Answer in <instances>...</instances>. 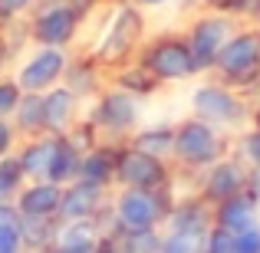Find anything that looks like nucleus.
<instances>
[{"label":"nucleus","instance_id":"nucleus-1","mask_svg":"<svg viewBox=\"0 0 260 253\" xmlns=\"http://www.w3.org/2000/svg\"><path fill=\"white\" fill-rule=\"evenodd\" d=\"M191 115H198L208 125L221 128L224 135L247 132V125H254V105L244 99L241 89L221 83V79L201 83L191 92Z\"/></svg>","mask_w":260,"mask_h":253},{"label":"nucleus","instance_id":"nucleus-2","mask_svg":"<svg viewBox=\"0 0 260 253\" xmlns=\"http://www.w3.org/2000/svg\"><path fill=\"white\" fill-rule=\"evenodd\" d=\"M175 204V194H172V184L165 188H155V191H145V188H119L109 201L112 207V224L125 234H135V230H152V227H161Z\"/></svg>","mask_w":260,"mask_h":253},{"label":"nucleus","instance_id":"nucleus-3","mask_svg":"<svg viewBox=\"0 0 260 253\" xmlns=\"http://www.w3.org/2000/svg\"><path fill=\"white\" fill-rule=\"evenodd\" d=\"M139 119H142V102L119 86L102 89L92 99L89 115H86V122L95 128V135L102 141H112V145L132 138L135 128H139Z\"/></svg>","mask_w":260,"mask_h":253},{"label":"nucleus","instance_id":"nucleus-4","mask_svg":"<svg viewBox=\"0 0 260 253\" xmlns=\"http://www.w3.org/2000/svg\"><path fill=\"white\" fill-rule=\"evenodd\" d=\"M228 155V135L221 128L208 125L198 115H188L175 125V155L172 161H178L184 171H204L214 161H221Z\"/></svg>","mask_w":260,"mask_h":253},{"label":"nucleus","instance_id":"nucleus-5","mask_svg":"<svg viewBox=\"0 0 260 253\" xmlns=\"http://www.w3.org/2000/svg\"><path fill=\"white\" fill-rule=\"evenodd\" d=\"M142 33H145V20L135 7H119L112 13V20L106 23L99 43L92 46V56L99 59L102 69H119L139 53Z\"/></svg>","mask_w":260,"mask_h":253},{"label":"nucleus","instance_id":"nucleus-6","mask_svg":"<svg viewBox=\"0 0 260 253\" xmlns=\"http://www.w3.org/2000/svg\"><path fill=\"white\" fill-rule=\"evenodd\" d=\"M214 73L221 83L234 89H254L260 83V26L254 30H237L234 37L224 43L221 56L214 63Z\"/></svg>","mask_w":260,"mask_h":253},{"label":"nucleus","instance_id":"nucleus-7","mask_svg":"<svg viewBox=\"0 0 260 253\" xmlns=\"http://www.w3.org/2000/svg\"><path fill=\"white\" fill-rule=\"evenodd\" d=\"M139 63L145 66L158 83H188V79H194L198 73H201L184 37H158V40H152L148 46L139 50Z\"/></svg>","mask_w":260,"mask_h":253},{"label":"nucleus","instance_id":"nucleus-8","mask_svg":"<svg viewBox=\"0 0 260 253\" xmlns=\"http://www.w3.org/2000/svg\"><path fill=\"white\" fill-rule=\"evenodd\" d=\"M79 13L73 10L66 0H43L33 7L30 20H26V37L37 46H63L70 50V43L79 33Z\"/></svg>","mask_w":260,"mask_h":253},{"label":"nucleus","instance_id":"nucleus-9","mask_svg":"<svg viewBox=\"0 0 260 253\" xmlns=\"http://www.w3.org/2000/svg\"><path fill=\"white\" fill-rule=\"evenodd\" d=\"M237 30H241L237 20L228 17V13H204V17H198L194 23H191V30L184 33V40H188V46H191V56H194L198 69H201V73L214 69V63H217V56H221L224 43H228Z\"/></svg>","mask_w":260,"mask_h":253},{"label":"nucleus","instance_id":"nucleus-10","mask_svg":"<svg viewBox=\"0 0 260 253\" xmlns=\"http://www.w3.org/2000/svg\"><path fill=\"white\" fill-rule=\"evenodd\" d=\"M172 184V174H168V161L155 158V155L142 152L135 145H119V155H115V188H165Z\"/></svg>","mask_w":260,"mask_h":253},{"label":"nucleus","instance_id":"nucleus-11","mask_svg":"<svg viewBox=\"0 0 260 253\" xmlns=\"http://www.w3.org/2000/svg\"><path fill=\"white\" fill-rule=\"evenodd\" d=\"M66 66H70V50H63V46H37L33 53L23 56L13 79L20 83L23 92H46V89L63 83Z\"/></svg>","mask_w":260,"mask_h":253},{"label":"nucleus","instance_id":"nucleus-12","mask_svg":"<svg viewBox=\"0 0 260 253\" xmlns=\"http://www.w3.org/2000/svg\"><path fill=\"white\" fill-rule=\"evenodd\" d=\"M112 194L109 188L89 181H73L63 188V201H59V221H99V227L106 230L112 224V207H109Z\"/></svg>","mask_w":260,"mask_h":253},{"label":"nucleus","instance_id":"nucleus-13","mask_svg":"<svg viewBox=\"0 0 260 253\" xmlns=\"http://www.w3.org/2000/svg\"><path fill=\"white\" fill-rule=\"evenodd\" d=\"M247 177H250V168L241 155H224L221 161H214L211 168L201 171L198 194L208 204H221L234 194H244L247 191Z\"/></svg>","mask_w":260,"mask_h":253},{"label":"nucleus","instance_id":"nucleus-14","mask_svg":"<svg viewBox=\"0 0 260 253\" xmlns=\"http://www.w3.org/2000/svg\"><path fill=\"white\" fill-rule=\"evenodd\" d=\"M214 227V204H208L201 194L175 197L161 230H184V234H208Z\"/></svg>","mask_w":260,"mask_h":253},{"label":"nucleus","instance_id":"nucleus-15","mask_svg":"<svg viewBox=\"0 0 260 253\" xmlns=\"http://www.w3.org/2000/svg\"><path fill=\"white\" fill-rule=\"evenodd\" d=\"M59 201H63V184L53 181H26L20 194L13 197L20 217H56L59 221Z\"/></svg>","mask_w":260,"mask_h":253},{"label":"nucleus","instance_id":"nucleus-16","mask_svg":"<svg viewBox=\"0 0 260 253\" xmlns=\"http://www.w3.org/2000/svg\"><path fill=\"white\" fill-rule=\"evenodd\" d=\"M79 105H83V99H79L73 89H66L63 83L46 89V92H43L46 132H50V135H66L79 122Z\"/></svg>","mask_w":260,"mask_h":253},{"label":"nucleus","instance_id":"nucleus-17","mask_svg":"<svg viewBox=\"0 0 260 253\" xmlns=\"http://www.w3.org/2000/svg\"><path fill=\"white\" fill-rule=\"evenodd\" d=\"M53 152H56V135H50V132L20 141L17 158H20V168H23L26 181H43V177L50 174Z\"/></svg>","mask_w":260,"mask_h":253},{"label":"nucleus","instance_id":"nucleus-18","mask_svg":"<svg viewBox=\"0 0 260 253\" xmlns=\"http://www.w3.org/2000/svg\"><path fill=\"white\" fill-rule=\"evenodd\" d=\"M214 224L217 227H228L234 234H244L250 227H260V210H257V201L244 191V194H234L228 201L214 204Z\"/></svg>","mask_w":260,"mask_h":253},{"label":"nucleus","instance_id":"nucleus-19","mask_svg":"<svg viewBox=\"0 0 260 253\" xmlns=\"http://www.w3.org/2000/svg\"><path fill=\"white\" fill-rule=\"evenodd\" d=\"M99 221H59L56 240H53V253H92L99 243Z\"/></svg>","mask_w":260,"mask_h":253},{"label":"nucleus","instance_id":"nucleus-20","mask_svg":"<svg viewBox=\"0 0 260 253\" xmlns=\"http://www.w3.org/2000/svg\"><path fill=\"white\" fill-rule=\"evenodd\" d=\"M115 155H119V145H112V141H99L89 152H83L79 181L99 184V188H112L115 184Z\"/></svg>","mask_w":260,"mask_h":253},{"label":"nucleus","instance_id":"nucleus-21","mask_svg":"<svg viewBox=\"0 0 260 253\" xmlns=\"http://www.w3.org/2000/svg\"><path fill=\"white\" fill-rule=\"evenodd\" d=\"M63 86L73 89L79 99H95L102 92V66L99 59L89 53V56H70V66H66V76H63Z\"/></svg>","mask_w":260,"mask_h":253},{"label":"nucleus","instance_id":"nucleus-22","mask_svg":"<svg viewBox=\"0 0 260 253\" xmlns=\"http://www.w3.org/2000/svg\"><path fill=\"white\" fill-rule=\"evenodd\" d=\"M79 165H83V148H79L70 135H56V152H53L46 181L63 184L66 188V184H73L79 177Z\"/></svg>","mask_w":260,"mask_h":253},{"label":"nucleus","instance_id":"nucleus-23","mask_svg":"<svg viewBox=\"0 0 260 253\" xmlns=\"http://www.w3.org/2000/svg\"><path fill=\"white\" fill-rule=\"evenodd\" d=\"M10 122L17 125L20 138H33V135L46 132V115H43V92H23L13 109Z\"/></svg>","mask_w":260,"mask_h":253},{"label":"nucleus","instance_id":"nucleus-24","mask_svg":"<svg viewBox=\"0 0 260 253\" xmlns=\"http://www.w3.org/2000/svg\"><path fill=\"white\" fill-rule=\"evenodd\" d=\"M128 145L142 148V152L155 155V158H161V161H172V155H175V125L135 128V135L128 138Z\"/></svg>","mask_w":260,"mask_h":253},{"label":"nucleus","instance_id":"nucleus-25","mask_svg":"<svg viewBox=\"0 0 260 253\" xmlns=\"http://www.w3.org/2000/svg\"><path fill=\"white\" fill-rule=\"evenodd\" d=\"M112 86H119V89H125V92H132L135 99H145V95H155V92H158L161 83L139 63V59H135V63H125V66H119V69H115Z\"/></svg>","mask_w":260,"mask_h":253},{"label":"nucleus","instance_id":"nucleus-26","mask_svg":"<svg viewBox=\"0 0 260 253\" xmlns=\"http://www.w3.org/2000/svg\"><path fill=\"white\" fill-rule=\"evenodd\" d=\"M0 253H26L23 217L13 201H0Z\"/></svg>","mask_w":260,"mask_h":253},{"label":"nucleus","instance_id":"nucleus-27","mask_svg":"<svg viewBox=\"0 0 260 253\" xmlns=\"http://www.w3.org/2000/svg\"><path fill=\"white\" fill-rule=\"evenodd\" d=\"M56 217H23V243L26 253H46L56 240Z\"/></svg>","mask_w":260,"mask_h":253},{"label":"nucleus","instance_id":"nucleus-28","mask_svg":"<svg viewBox=\"0 0 260 253\" xmlns=\"http://www.w3.org/2000/svg\"><path fill=\"white\" fill-rule=\"evenodd\" d=\"M23 184H26V174H23V168H20L17 152L0 158V201H13Z\"/></svg>","mask_w":260,"mask_h":253},{"label":"nucleus","instance_id":"nucleus-29","mask_svg":"<svg viewBox=\"0 0 260 253\" xmlns=\"http://www.w3.org/2000/svg\"><path fill=\"white\" fill-rule=\"evenodd\" d=\"M208 234H184V230H161V253H204Z\"/></svg>","mask_w":260,"mask_h":253},{"label":"nucleus","instance_id":"nucleus-30","mask_svg":"<svg viewBox=\"0 0 260 253\" xmlns=\"http://www.w3.org/2000/svg\"><path fill=\"white\" fill-rule=\"evenodd\" d=\"M234 250H237V234L214 224L204 237V253H234Z\"/></svg>","mask_w":260,"mask_h":253},{"label":"nucleus","instance_id":"nucleus-31","mask_svg":"<svg viewBox=\"0 0 260 253\" xmlns=\"http://www.w3.org/2000/svg\"><path fill=\"white\" fill-rule=\"evenodd\" d=\"M128 253H161V227L128 234Z\"/></svg>","mask_w":260,"mask_h":253},{"label":"nucleus","instance_id":"nucleus-32","mask_svg":"<svg viewBox=\"0 0 260 253\" xmlns=\"http://www.w3.org/2000/svg\"><path fill=\"white\" fill-rule=\"evenodd\" d=\"M92 253H128V234L119 230L115 224H109V227L99 234V243H95Z\"/></svg>","mask_w":260,"mask_h":253},{"label":"nucleus","instance_id":"nucleus-33","mask_svg":"<svg viewBox=\"0 0 260 253\" xmlns=\"http://www.w3.org/2000/svg\"><path fill=\"white\" fill-rule=\"evenodd\" d=\"M20 95H23V89L13 76H0V119H10L13 109H17Z\"/></svg>","mask_w":260,"mask_h":253},{"label":"nucleus","instance_id":"nucleus-34","mask_svg":"<svg viewBox=\"0 0 260 253\" xmlns=\"http://www.w3.org/2000/svg\"><path fill=\"white\" fill-rule=\"evenodd\" d=\"M241 158L247 161V168H260V128H247L241 135Z\"/></svg>","mask_w":260,"mask_h":253},{"label":"nucleus","instance_id":"nucleus-35","mask_svg":"<svg viewBox=\"0 0 260 253\" xmlns=\"http://www.w3.org/2000/svg\"><path fill=\"white\" fill-rule=\"evenodd\" d=\"M20 132H17V125H13L10 119H0V158H7V155H13L20 148Z\"/></svg>","mask_w":260,"mask_h":253},{"label":"nucleus","instance_id":"nucleus-36","mask_svg":"<svg viewBox=\"0 0 260 253\" xmlns=\"http://www.w3.org/2000/svg\"><path fill=\"white\" fill-rule=\"evenodd\" d=\"M40 0H0V13H4L7 20H20L30 7H37Z\"/></svg>","mask_w":260,"mask_h":253},{"label":"nucleus","instance_id":"nucleus-37","mask_svg":"<svg viewBox=\"0 0 260 253\" xmlns=\"http://www.w3.org/2000/svg\"><path fill=\"white\" fill-rule=\"evenodd\" d=\"M234 253H260V227H250L237 234V250Z\"/></svg>","mask_w":260,"mask_h":253},{"label":"nucleus","instance_id":"nucleus-38","mask_svg":"<svg viewBox=\"0 0 260 253\" xmlns=\"http://www.w3.org/2000/svg\"><path fill=\"white\" fill-rule=\"evenodd\" d=\"M208 7L217 13H228V17H237V13H247L250 0H208Z\"/></svg>","mask_w":260,"mask_h":253},{"label":"nucleus","instance_id":"nucleus-39","mask_svg":"<svg viewBox=\"0 0 260 253\" xmlns=\"http://www.w3.org/2000/svg\"><path fill=\"white\" fill-rule=\"evenodd\" d=\"M10 59H13V53H10V46H7V40L0 37V76H7V66H10Z\"/></svg>","mask_w":260,"mask_h":253},{"label":"nucleus","instance_id":"nucleus-40","mask_svg":"<svg viewBox=\"0 0 260 253\" xmlns=\"http://www.w3.org/2000/svg\"><path fill=\"white\" fill-rule=\"evenodd\" d=\"M244 17H250L260 26V0H250V7H247V13H244Z\"/></svg>","mask_w":260,"mask_h":253},{"label":"nucleus","instance_id":"nucleus-41","mask_svg":"<svg viewBox=\"0 0 260 253\" xmlns=\"http://www.w3.org/2000/svg\"><path fill=\"white\" fill-rule=\"evenodd\" d=\"M135 4H139V7H165L168 0H135Z\"/></svg>","mask_w":260,"mask_h":253},{"label":"nucleus","instance_id":"nucleus-42","mask_svg":"<svg viewBox=\"0 0 260 253\" xmlns=\"http://www.w3.org/2000/svg\"><path fill=\"white\" fill-rule=\"evenodd\" d=\"M10 23H13V20H7L4 13H0V37H4V33H7V26H10Z\"/></svg>","mask_w":260,"mask_h":253},{"label":"nucleus","instance_id":"nucleus-43","mask_svg":"<svg viewBox=\"0 0 260 253\" xmlns=\"http://www.w3.org/2000/svg\"><path fill=\"white\" fill-rule=\"evenodd\" d=\"M46 253H53V250H46Z\"/></svg>","mask_w":260,"mask_h":253}]
</instances>
